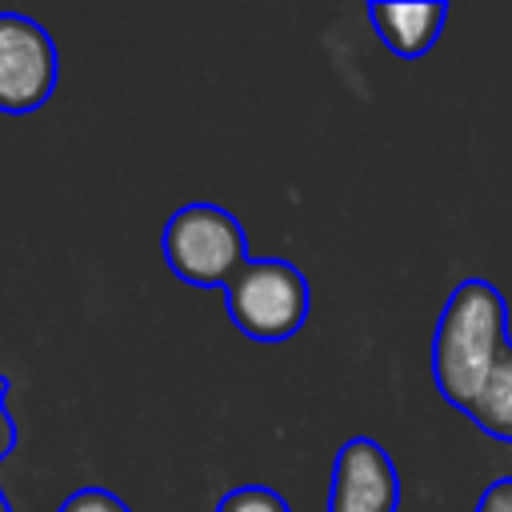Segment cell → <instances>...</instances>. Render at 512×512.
Wrapping results in <instances>:
<instances>
[{"label":"cell","mask_w":512,"mask_h":512,"mask_svg":"<svg viewBox=\"0 0 512 512\" xmlns=\"http://www.w3.org/2000/svg\"><path fill=\"white\" fill-rule=\"evenodd\" d=\"M508 352V304L484 276H464L440 308L432 332V380L440 396L468 412Z\"/></svg>","instance_id":"obj_1"},{"label":"cell","mask_w":512,"mask_h":512,"mask_svg":"<svg viewBox=\"0 0 512 512\" xmlns=\"http://www.w3.org/2000/svg\"><path fill=\"white\" fill-rule=\"evenodd\" d=\"M160 252L164 264L172 268L176 280L192 288H228L236 272L252 260L248 256V236L224 204L212 200H192L180 204L160 232Z\"/></svg>","instance_id":"obj_2"},{"label":"cell","mask_w":512,"mask_h":512,"mask_svg":"<svg viewBox=\"0 0 512 512\" xmlns=\"http://www.w3.org/2000/svg\"><path fill=\"white\" fill-rule=\"evenodd\" d=\"M224 300H228L232 324L260 344L296 336L312 308L304 272L288 260H268V256L248 260L236 272V280L224 288Z\"/></svg>","instance_id":"obj_3"},{"label":"cell","mask_w":512,"mask_h":512,"mask_svg":"<svg viewBox=\"0 0 512 512\" xmlns=\"http://www.w3.org/2000/svg\"><path fill=\"white\" fill-rule=\"evenodd\" d=\"M60 80L56 40L28 12H0V112L28 116L44 108Z\"/></svg>","instance_id":"obj_4"},{"label":"cell","mask_w":512,"mask_h":512,"mask_svg":"<svg viewBox=\"0 0 512 512\" xmlns=\"http://www.w3.org/2000/svg\"><path fill=\"white\" fill-rule=\"evenodd\" d=\"M400 476L392 456L372 436H348L332 460L328 512H396Z\"/></svg>","instance_id":"obj_5"},{"label":"cell","mask_w":512,"mask_h":512,"mask_svg":"<svg viewBox=\"0 0 512 512\" xmlns=\"http://www.w3.org/2000/svg\"><path fill=\"white\" fill-rule=\"evenodd\" d=\"M368 20H372L380 44L392 56L416 60V56H424L440 40L444 20H448V4H440V0H424V4H388V0H376V4H368Z\"/></svg>","instance_id":"obj_6"},{"label":"cell","mask_w":512,"mask_h":512,"mask_svg":"<svg viewBox=\"0 0 512 512\" xmlns=\"http://www.w3.org/2000/svg\"><path fill=\"white\" fill-rule=\"evenodd\" d=\"M464 416H472V424L480 432H488L496 440H512V344Z\"/></svg>","instance_id":"obj_7"},{"label":"cell","mask_w":512,"mask_h":512,"mask_svg":"<svg viewBox=\"0 0 512 512\" xmlns=\"http://www.w3.org/2000/svg\"><path fill=\"white\" fill-rule=\"evenodd\" d=\"M212 512H292L288 500L268 484H236L228 488Z\"/></svg>","instance_id":"obj_8"},{"label":"cell","mask_w":512,"mask_h":512,"mask_svg":"<svg viewBox=\"0 0 512 512\" xmlns=\"http://www.w3.org/2000/svg\"><path fill=\"white\" fill-rule=\"evenodd\" d=\"M56 512H132V508H128L116 492L96 488V484H84V488L68 492V496H64V504H60Z\"/></svg>","instance_id":"obj_9"},{"label":"cell","mask_w":512,"mask_h":512,"mask_svg":"<svg viewBox=\"0 0 512 512\" xmlns=\"http://www.w3.org/2000/svg\"><path fill=\"white\" fill-rule=\"evenodd\" d=\"M8 392H12V380H8V372H0V460H8L16 452V440H20V428L8 412ZM0 512H16L12 500L4 496V488H0Z\"/></svg>","instance_id":"obj_10"},{"label":"cell","mask_w":512,"mask_h":512,"mask_svg":"<svg viewBox=\"0 0 512 512\" xmlns=\"http://www.w3.org/2000/svg\"><path fill=\"white\" fill-rule=\"evenodd\" d=\"M476 512H512V476L488 484L480 492V500H476Z\"/></svg>","instance_id":"obj_11"}]
</instances>
